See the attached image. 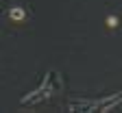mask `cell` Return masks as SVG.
Returning a JSON list of instances; mask_svg holds the SVG:
<instances>
[{"label": "cell", "instance_id": "1", "mask_svg": "<svg viewBox=\"0 0 122 113\" xmlns=\"http://www.w3.org/2000/svg\"><path fill=\"white\" fill-rule=\"evenodd\" d=\"M11 18H13V20H22V18H24V11H22L20 7H18V9H11Z\"/></svg>", "mask_w": 122, "mask_h": 113}, {"label": "cell", "instance_id": "2", "mask_svg": "<svg viewBox=\"0 0 122 113\" xmlns=\"http://www.w3.org/2000/svg\"><path fill=\"white\" fill-rule=\"evenodd\" d=\"M116 24H118V20H116V18H109V26H111V28H113V26H116Z\"/></svg>", "mask_w": 122, "mask_h": 113}]
</instances>
